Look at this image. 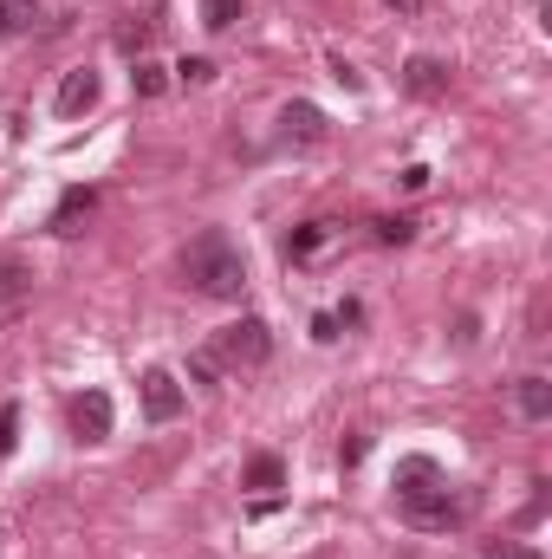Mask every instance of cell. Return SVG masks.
Instances as JSON below:
<instances>
[{
    "instance_id": "obj_1",
    "label": "cell",
    "mask_w": 552,
    "mask_h": 559,
    "mask_svg": "<svg viewBox=\"0 0 552 559\" xmlns=\"http://www.w3.org/2000/svg\"><path fill=\"white\" fill-rule=\"evenodd\" d=\"M182 280H189L202 299H241L248 261H241V248H235L221 228H202V235L182 248Z\"/></svg>"
},
{
    "instance_id": "obj_2",
    "label": "cell",
    "mask_w": 552,
    "mask_h": 559,
    "mask_svg": "<svg viewBox=\"0 0 552 559\" xmlns=\"http://www.w3.org/2000/svg\"><path fill=\"white\" fill-rule=\"evenodd\" d=\"M215 358H228V365H241V371H254V365H267L274 358V332H267V319H235L221 338H215Z\"/></svg>"
},
{
    "instance_id": "obj_3",
    "label": "cell",
    "mask_w": 552,
    "mask_h": 559,
    "mask_svg": "<svg viewBox=\"0 0 552 559\" xmlns=\"http://www.w3.org/2000/svg\"><path fill=\"white\" fill-rule=\"evenodd\" d=\"M468 514V501H448V488H429V495H404V521L422 534H442Z\"/></svg>"
},
{
    "instance_id": "obj_4",
    "label": "cell",
    "mask_w": 552,
    "mask_h": 559,
    "mask_svg": "<svg viewBox=\"0 0 552 559\" xmlns=\"http://www.w3.org/2000/svg\"><path fill=\"white\" fill-rule=\"evenodd\" d=\"M143 417L149 423H176L182 417V384L169 378V371H143Z\"/></svg>"
},
{
    "instance_id": "obj_5",
    "label": "cell",
    "mask_w": 552,
    "mask_h": 559,
    "mask_svg": "<svg viewBox=\"0 0 552 559\" xmlns=\"http://www.w3.org/2000/svg\"><path fill=\"white\" fill-rule=\"evenodd\" d=\"M72 436L79 442H105L111 436V397L105 391H79L72 397Z\"/></svg>"
},
{
    "instance_id": "obj_6",
    "label": "cell",
    "mask_w": 552,
    "mask_h": 559,
    "mask_svg": "<svg viewBox=\"0 0 552 559\" xmlns=\"http://www.w3.org/2000/svg\"><path fill=\"white\" fill-rule=\"evenodd\" d=\"M92 105H98V72H85V66H79V72H65V79H59L52 111H59V118H85Z\"/></svg>"
},
{
    "instance_id": "obj_7",
    "label": "cell",
    "mask_w": 552,
    "mask_h": 559,
    "mask_svg": "<svg viewBox=\"0 0 552 559\" xmlns=\"http://www.w3.org/2000/svg\"><path fill=\"white\" fill-rule=\"evenodd\" d=\"M404 92H410V98H442V92H448V66L429 59V52H416L410 66H404Z\"/></svg>"
},
{
    "instance_id": "obj_8",
    "label": "cell",
    "mask_w": 552,
    "mask_h": 559,
    "mask_svg": "<svg viewBox=\"0 0 552 559\" xmlns=\"http://www.w3.org/2000/svg\"><path fill=\"white\" fill-rule=\"evenodd\" d=\"M279 131H286V143H325L332 124H325V111H319V105H305V98H299V105H286V111H279Z\"/></svg>"
},
{
    "instance_id": "obj_9",
    "label": "cell",
    "mask_w": 552,
    "mask_h": 559,
    "mask_svg": "<svg viewBox=\"0 0 552 559\" xmlns=\"http://www.w3.org/2000/svg\"><path fill=\"white\" fill-rule=\"evenodd\" d=\"M98 209V189H65L59 209H52V235H79V222Z\"/></svg>"
},
{
    "instance_id": "obj_10",
    "label": "cell",
    "mask_w": 552,
    "mask_h": 559,
    "mask_svg": "<svg viewBox=\"0 0 552 559\" xmlns=\"http://www.w3.org/2000/svg\"><path fill=\"white\" fill-rule=\"evenodd\" d=\"M429 488H442V468H435L429 455H410V462H397V495H429Z\"/></svg>"
},
{
    "instance_id": "obj_11",
    "label": "cell",
    "mask_w": 552,
    "mask_h": 559,
    "mask_svg": "<svg viewBox=\"0 0 552 559\" xmlns=\"http://www.w3.org/2000/svg\"><path fill=\"white\" fill-rule=\"evenodd\" d=\"M514 397H520V417H533V423L552 417V384L540 378V371H533V378H520V391H514Z\"/></svg>"
},
{
    "instance_id": "obj_12",
    "label": "cell",
    "mask_w": 552,
    "mask_h": 559,
    "mask_svg": "<svg viewBox=\"0 0 552 559\" xmlns=\"http://www.w3.org/2000/svg\"><path fill=\"white\" fill-rule=\"evenodd\" d=\"M325 241H332V222H305V228H292L286 254H292V261H312V254H319Z\"/></svg>"
},
{
    "instance_id": "obj_13",
    "label": "cell",
    "mask_w": 552,
    "mask_h": 559,
    "mask_svg": "<svg viewBox=\"0 0 552 559\" xmlns=\"http://www.w3.org/2000/svg\"><path fill=\"white\" fill-rule=\"evenodd\" d=\"M39 20H46V13H39L33 0H0V33H7V39H13V33H33Z\"/></svg>"
},
{
    "instance_id": "obj_14",
    "label": "cell",
    "mask_w": 552,
    "mask_h": 559,
    "mask_svg": "<svg viewBox=\"0 0 552 559\" xmlns=\"http://www.w3.org/2000/svg\"><path fill=\"white\" fill-rule=\"evenodd\" d=\"M26 261H20V254H7V261H0V299H7V306H20V299H26Z\"/></svg>"
},
{
    "instance_id": "obj_15",
    "label": "cell",
    "mask_w": 552,
    "mask_h": 559,
    "mask_svg": "<svg viewBox=\"0 0 552 559\" xmlns=\"http://www.w3.org/2000/svg\"><path fill=\"white\" fill-rule=\"evenodd\" d=\"M248 488H286V462L279 455H254L248 462Z\"/></svg>"
},
{
    "instance_id": "obj_16",
    "label": "cell",
    "mask_w": 552,
    "mask_h": 559,
    "mask_svg": "<svg viewBox=\"0 0 552 559\" xmlns=\"http://www.w3.org/2000/svg\"><path fill=\"white\" fill-rule=\"evenodd\" d=\"M131 85H137V98H163V92H169V72H163L156 59H137V72H131Z\"/></svg>"
},
{
    "instance_id": "obj_17",
    "label": "cell",
    "mask_w": 552,
    "mask_h": 559,
    "mask_svg": "<svg viewBox=\"0 0 552 559\" xmlns=\"http://www.w3.org/2000/svg\"><path fill=\"white\" fill-rule=\"evenodd\" d=\"M235 20H241V0H202V26L208 33H228Z\"/></svg>"
},
{
    "instance_id": "obj_18",
    "label": "cell",
    "mask_w": 552,
    "mask_h": 559,
    "mask_svg": "<svg viewBox=\"0 0 552 559\" xmlns=\"http://www.w3.org/2000/svg\"><path fill=\"white\" fill-rule=\"evenodd\" d=\"M377 241H384V248H404V241H416V222L410 215H384V222H377Z\"/></svg>"
},
{
    "instance_id": "obj_19",
    "label": "cell",
    "mask_w": 552,
    "mask_h": 559,
    "mask_svg": "<svg viewBox=\"0 0 552 559\" xmlns=\"http://www.w3.org/2000/svg\"><path fill=\"white\" fill-rule=\"evenodd\" d=\"M189 378H195L202 391H215V378H221V371H215V352H195V358H189Z\"/></svg>"
},
{
    "instance_id": "obj_20",
    "label": "cell",
    "mask_w": 552,
    "mask_h": 559,
    "mask_svg": "<svg viewBox=\"0 0 552 559\" xmlns=\"http://www.w3.org/2000/svg\"><path fill=\"white\" fill-rule=\"evenodd\" d=\"M176 79H182V85H208V79H215V66H208V59H182V66H176Z\"/></svg>"
},
{
    "instance_id": "obj_21",
    "label": "cell",
    "mask_w": 552,
    "mask_h": 559,
    "mask_svg": "<svg viewBox=\"0 0 552 559\" xmlns=\"http://www.w3.org/2000/svg\"><path fill=\"white\" fill-rule=\"evenodd\" d=\"M332 79H338V85H351V92H364V72H358L351 59H332Z\"/></svg>"
},
{
    "instance_id": "obj_22",
    "label": "cell",
    "mask_w": 552,
    "mask_h": 559,
    "mask_svg": "<svg viewBox=\"0 0 552 559\" xmlns=\"http://www.w3.org/2000/svg\"><path fill=\"white\" fill-rule=\"evenodd\" d=\"M481 559H540V547H514V540H501V547H488Z\"/></svg>"
},
{
    "instance_id": "obj_23",
    "label": "cell",
    "mask_w": 552,
    "mask_h": 559,
    "mask_svg": "<svg viewBox=\"0 0 552 559\" xmlns=\"http://www.w3.org/2000/svg\"><path fill=\"white\" fill-rule=\"evenodd\" d=\"M13 429H20V411H13V404H0V455L13 449Z\"/></svg>"
},
{
    "instance_id": "obj_24",
    "label": "cell",
    "mask_w": 552,
    "mask_h": 559,
    "mask_svg": "<svg viewBox=\"0 0 552 559\" xmlns=\"http://www.w3.org/2000/svg\"><path fill=\"white\" fill-rule=\"evenodd\" d=\"M312 338H319V345H332V338H338V319H332V312H319V319H312Z\"/></svg>"
},
{
    "instance_id": "obj_25",
    "label": "cell",
    "mask_w": 552,
    "mask_h": 559,
    "mask_svg": "<svg viewBox=\"0 0 552 559\" xmlns=\"http://www.w3.org/2000/svg\"><path fill=\"white\" fill-rule=\"evenodd\" d=\"M364 449H371V442H364V436H351V442L338 449V462H345V468H358V462H364Z\"/></svg>"
},
{
    "instance_id": "obj_26",
    "label": "cell",
    "mask_w": 552,
    "mask_h": 559,
    "mask_svg": "<svg viewBox=\"0 0 552 559\" xmlns=\"http://www.w3.org/2000/svg\"><path fill=\"white\" fill-rule=\"evenodd\" d=\"M384 7H391V13H404V20H410V13H422V0H384Z\"/></svg>"
}]
</instances>
